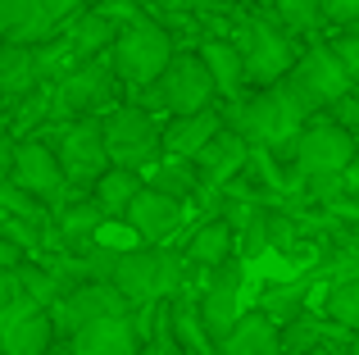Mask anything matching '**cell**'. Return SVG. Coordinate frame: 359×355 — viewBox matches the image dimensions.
Returning <instances> with one entry per match:
<instances>
[{
	"label": "cell",
	"instance_id": "cell-7",
	"mask_svg": "<svg viewBox=\"0 0 359 355\" xmlns=\"http://www.w3.org/2000/svg\"><path fill=\"white\" fill-rule=\"evenodd\" d=\"M50 137H41L50 146L55 164H60V178L64 187H91L100 173L109 169V155H105V142H100V119L87 114V119H69V123H46Z\"/></svg>",
	"mask_w": 359,
	"mask_h": 355
},
{
	"label": "cell",
	"instance_id": "cell-30",
	"mask_svg": "<svg viewBox=\"0 0 359 355\" xmlns=\"http://www.w3.org/2000/svg\"><path fill=\"white\" fill-rule=\"evenodd\" d=\"M323 342H332V328L318 323L314 314H296L291 323L278 328V355H305V351L323 347Z\"/></svg>",
	"mask_w": 359,
	"mask_h": 355
},
{
	"label": "cell",
	"instance_id": "cell-29",
	"mask_svg": "<svg viewBox=\"0 0 359 355\" xmlns=\"http://www.w3.org/2000/svg\"><path fill=\"white\" fill-rule=\"evenodd\" d=\"M141 192V173H132V169H114L109 164L105 173L91 182V201L105 210V219H123V210H128V201Z\"/></svg>",
	"mask_w": 359,
	"mask_h": 355
},
{
	"label": "cell",
	"instance_id": "cell-12",
	"mask_svg": "<svg viewBox=\"0 0 359 355\" xmlns=\"http://www.w3.org/2000/svg\"><path fill=\"white\" fill-rule=\"evenodd\" d=\"M241 283H245V269H241V260L232 255V260H223V264L210 269V283H205V292L196 296V310H201V323L214 337V347H219V337L241 314Z\"/></svg>",
	"mask_w": 359,
	"mask_h": 355
},
{
	"label": "cell",
	"instance_id": "cell-15",
	"mask_svg": "<svg viewBox=\"0 0 359 355\" xmlns=\"http://www.w3.org/2000/svg\"><path fill=\"white\" fill-rule=\"evenodd\" d=\"M182 219H187L182 201H173V196H164V192H150V187H141V192L128 201V210H123V223H128L141 241H150V246L168 241Z\"/></svg>",
	"mask_w": 359,
	"mask_h": 355
},
{
	"label": "cell",
	"instance_id": "cell-35",
	"mask_svg": "<svg viewBox=\"0 0 359 355\" xmlns=\"http://www.w3.org/2000/svg\"><path fill=\"white\" fill-rule=\"evenodd\" d=\"M323 23L355 27L359 23V0H323Z\"/></svg>",
	"mask_w": 359,
	"mask_h": 355
},
{
	"label": "cell",
	"instance_id": "cell-28",
	"mask_svg": "<svg viewBox=\"0 0 359 355\" xmlns=\"http://www.w3.org/2000/svg\"><path fill=\"white\" fill-rule=\"evenodd\" d=\"M314 283L318 278L314 274H305V278H296V283H287V287H269L264 292V301H259V314L269 323H291L296 314H305V305H309V296H314Z\"/></svg>",
	"mask_w": 359,
	"mask_h": 355
},
{
	"label": "cell",
	"instance_id": "cell-19",
	"mask_svg": "<svg viewBox=\"0 0 359 355\" xmlns=\"http://www.w3.org/2000/svg\"><path fill=\"white\" fill-rule=\"evenodd\" d=\"M50 36H55V23L41 9V0H0V41L41 46Z\"/></svg>",
	"mask_w": 359,
	"mask_h": 355
},
{
	"label": "cell",
	"instance_id": "cell-10",
	"mask_svg": "<svg viewBox=\"0 0 359 355\" xmlns=\"http://www.w3.org/2000/svg\"><path fill=\"white\" fill-rule=\"evenodd\" d=\"M346 164H355V133L337 128L327 114L305 119V128L291 142V178L305 182L314 173H341Z\"/></svg>",
	"mask_w": 359,
	"mask_h": 355
},
{
	"label": "cell",
	"instance_id": "cell-42",
	"mask_svg": "<svg viewBox=\"0 0 359 355\" xmlns=\"http://www.w3.org/2000/svg\"><path fill=\"white\" fill-rule=\"evenodd\" d=\"M91 9H100V5H123V0H87Z\"/></svg>",
	"mask_w": 359,
	"mask_h": 355
},
{
	"label": "cell",
	"instance_id": "cell-8",
	"mask_svg": "<svg viewBox=\"0 0 359 355\" xmlns=\"http://www.w3.org/2000/svg\"><path fill=\"white\" fill-rule=\"evenodd\" d=\"M282 87H287V96L305 109V119H314V114H327V105H337L341 96H351L355 78L341 73V64L332 60L327 46H309L305 55H296V64L287 69Z\"/></svg>",
	"mask_w": 359,
	"mask_h": 355
},
{
	"label": "cell",
	"instance_id": "cell-14",
	"mask_svg": "<svg viewBox=\"0 0 359 355\" xmlns=\"http://www.w3.org/2000/svg\"><path fill=\"white\" fill-rule=\"evenodd\" d=\"M50 347H55L50 314L18 292L14 301H9L5 319H0V355H41Z\"/></svg>",
	"mask_w": 359,
	"mask_h": 355
},
{
	"label": "cell",
	"instance_id": "cell-27",
	"mask_svg": "<svg viewBox=\"0 0 359 355\" xmlns=\"http://www.w3.org/2000/svg\"><path fill=\"white\" fill-rule=\"evenodd\" d=\"M141 187L164 192V196H173V201H187V196H191L201 182H196L191 160H177V155H155V160L141 169Z\"/></svg>",
	"mask_w": 359,
	"mask_h": 355
},
{
	"label": "cell",
	"instance_id": "cell-17",
	"mask_svg": "<svg viewBox=\"0 0 359 355\" xmlns=\"http://www.w3.org/2000/svg\"><path fill=\"white\" fill-rule=\"evenodd\" d=\"M64 347H69V355H137L141 342L128 314H105V319H91L78 333H69Z\"/></svg>",
	"mask_w": 359,
	"mask_h": 355
},
{
	"label": "cell",
	"instance_id": "cell-44",
	"mask_svg": "<svg viewBox=\"0 0 359 355\" xmlns=\"http://www.w3.org/2000/svg\"><path fill=\"white\" fill-rule=\"evenodd\" d=\"M5 109H9V100H5V96H0V119H5Z\"/></svg>",
	"mask_w": 359,
	"mask_h": 355
},
{
	"label": "cell",
	"instance_id": "cell-13",
	"mask_svg": "<svg viewBox=\"0 0 359 355\" xmlns=\"http://www.w3.org/2000/svg\"><path fill=\"white\" fill-rule=\"evenodd\" d=\"M9 182H14L18 192L36 196L41 205H50L55 196L64 192L60 164H55L50 146H46L41 137H23V142H14V155H9Z\"/></svg>",
	"mask_w": 359,
	"mask_h": 355
},
{
	"label": "cell",
	"instance_id": "cell-16",
	"mask_svg": "<svg viewBox=\"0 0 359 355\" xmlns=\"http://www.w3.org/2000/svg\"><path fill=\"white\" fill-rule=\"evenodd\" d=\"M223 123L219 105H205L196 109V114H173L164 128H159V155H177V160H196L201 155V146L210 142Z\"/></svg>",
	"mask_w": 359,
	"mask_h": 355
},
{
	"label": "cell",
	"instance_id": "cell-2",
	"mask_svg": "<svg viewBox=\"0 0 359 355\" xmlns=\"http://www.w3.org/2000/svg\"><path fill=\"white\" fill-rule=\"evenodd\" d=\"M182 255L177 250H159V246H141V250H118L114 269H109V287L123 296L128 310L150 301H168L182 296Z\"/></svg>",
	"mask_w": 359,
	"mask_h": 355
},
{
	"label": "cell",
	"instance_id": "cell-20",
	"mask_svg": "<svg viewBox=\"0 0 359 355\" xmlns=\"http://www.w3.org/2000/svg\"><path fill=\"white\" fill-rule=\"evenodd\" d=\"M196 60L205 64V73H210V82H214V96H223V105L241 100V91H245L241 60H237V51H232L228 36H205L201 51H196Z\"/></svg>",
	"mask_w": 359,
	"mask_h": 355
},
{
	"label": "cell",
	"instance_id": "cell-31",
	"mask_svg": "<svg viewBox=\"0 0 359 355\" xmlns=\"http://www.w3.org/2000/svg\"><path fill=\"white\" fill-rule=\"evenodd\" d=\"M323 314L337 323V328H346V333L355 328V323H359V278H341V283H327Z\"/></svg>",
	"mask_w": 359,
	"mask_h": 355
},
{
	"label": "cell",
	"instance_id": "cell-25",
	"mask_svg": "<svg viewBox=\"0 0 359 355\" xmlns=\"http://www.w3.org/2000/svg\"><path fill=\"white\" fill-rule=\"evenodd\" d=\"M168 333L182 355H214V337L205 333L196 296H168Z\"/></svg>",
	"mask_w": 359,
	"mask_h": 355
},
{
	"label": "cell",
	"instance_id": "cell-40",
	"mask_svg": "<svg viewBox=\"0 0 359 355\" xmlns=\"http://www.w3.org/2000/svg\"><path fill=\"white\" fill-rule=\"evenodd\" d=\"M9 155H14V137H9L5 128H0V182L9 178Z\"/></svg>",
	"mask_w": 359,
	"mask_h": 355
},
{
	"label": "cell",
	"instance_id": "cell-34",
	"mask_svg": "<svg viewBox=\"0 0 359 355\" xmlns=\"http://www.w3.org/2000/svg\"><path fill=\"white\" fill-rule=\"evenodd\" d=\"M327 51H332V60L341 64L346 78H359V23L355 27H341V36L327 41Z\"/></svg>",
	"mask_w": 359,
	"mask_h": 355
},
{
	"label": "cell",
	"instance_id": "cell-18",
	"mask_svg": "<svg viewBox=\"0 0 359 355\" xmlns=\"http://www.w3.org/2000/svg\"><path fill=\"white\" fill-rule=\"evenodd\" d=\"M245 160H250V146H245V137H237L232 128H219V133H214L210 142L201 146V155L191 160V169H196V182L223 187V182H232V178L245 169Z\"/></svg>",
	"mask_w": 359,
	"mask_h": 355
},
{
	"label": "cell",
	"instance_id": "cell-22",
	"mask_svg": "<svg viewBox=\"0 0 359 355\" xmlns=\"http://www.w3.org/2000/svg\"><path fill=\"white\" fill-rule=\"evenodd\" d=\"M55 32H64V41H69V51H73V60H91V55H100V51H109V41H114V32L118 27L109 23L100 9H82V14H73L69 23H60Z\"/></svg>",
	"mask_w": 359,
	"mask_h": 355
},
{
	"label": "cell",
	"instance_id": "cell-21",
	"mask_svg": "<svg viewBox=\"0 0 359 355\" xmlns=\"http://www.w3.org/2000/svg\"><path fill=\"white\" fill-rule=\"evenodd\" d=\"M214 355H278V323H269L259 310H241L237 323L219 337Z\"/></svg>",
	"mask_w": 359,
	"mask_h": 355
},
{
	"label": "cell",
	"instance_id": "cell-41",
	"mask_svg": "<svg viewBox=\"0 0 359 355\" xmlns=\"http://www.w3.org/2000/svg\"><path fill=\"white\" fill-rule=\"evenodd\" d=\"M305 355H346V351H337L332 342H323V347H314V351H305Z\"/></svg>",
	"mask_w": 359,
	"mask_h": 355
},
{
	"label": "cell",
	"instance_id": "cell-5",
	"mask_svg": "<svg viewBox=\"0 0 359 355\" xmlns=\"http://www.w3.org/2000/svg\"><path fill=\"white\" fill-rule=\"evenodd\" d=\"M118 105V78L109 51L82 60L78 69H69L50 91V123H69V119H87V114H109Z\"/></svg>",
	"mask_w": 359,
	"mask_h": 355
},
{
	"label": "cell",
	"instance_id": "cell-39",
	"mask_svg": "<svg viewBox=\"0 0 359 355\" xmlns=\"http://www.w3.org/2000/svg\"><path fill=\"white\" fill-rule=\"evenodd\" d=\"M18 296V283H14V274H5L0 269V319H5V310H9V301Z\"/></svg>",
	"mask_w": 359,
	"mask_h": 355
},
{
	"label": "cell",
	"instance_id": "cell-3",
	"mask_svg": "<svg viewBox=\"0 0 359 355\" xmlns=\"http://www.w3.org/2000/svg\"><path fill=\"white\" fill-rule=\"evenodd\" d=\"M232 51H237L241 60V82H250L255 91L259 87H273V82L287 78V69L296 64V41H291L287 32H278V27L269 23V18L259 14H237L232 18Z\"/></svg>",
	"mask_w": 359,
	"mask_h": 355
},
{
	"label": "cell",
	"instance_id": "cell-26",
	"mask_svg": "<svg viewBox=\"0 0 359 355\" xmlns=\"http://www.w3.org/2000/svg\"><path fill=\"white\" fill-rule=\"evenodd\" d=\"M100 223H105V210H100L96 201H73V205H64V210H60L55 232H60V241H64L69 255H82V250L96 241Z\"/></svg>",
	"mask_w": 359,
	"mask_h": 355
},
{
	"label": "cell",
	"instance_id": "cell-43",
	"mask_svg": "<svg viewBox=\"0 0 359 355\" xmlns=\"http://www.w3.org/2000/svg\"><path fill=\"white\" fill-rule=\"evenodd\" d=\"M41 355H69V347L60 342V347H50V351H41Z\"/></svg>",
	"mask_w": 359,
	"mask_h": 355
},
{
	"label": "cell",
	"instance_id": "cell-36",
	"mask_svg": "<svg viewBox=\"0 0 359 355\" xmlns=\"http://www.w3.org/2000/svg\"><path fill=\"white\" fill-rule=\"evenodd\" d=\"M41 9L50 14V23L60 27V23H69L73 14H82V9H87V0H41Z\"/></svg>",
	"mask_w": 359,
	"mask_h": 355
},
{
	"label": "cell",
	"instance_id": "cell-32",
	"mask_svg": "<svg viewBox=\"0 0 359 355\" xmlns=\"http://www.w3.org/2000/svg\"><path fill=\"white\" fill-rule=\"evenodd\" d=\"M0 214L5 219H23V223H36V228H50V210H46L36 196H27V192H18L14 182H0Z\"/></svg>",
	"mask_w": 359,
	"mask_h": 355
},
{
	"label": "cell",
	"instance_id": "cell-4",
	"mask_svg": "<svg viewBox=\"0 0 359 355\" xmlns=\"http://www.w3.org/2000/svg\"><path fill=\"white\" fill-rule=\"evenodd\" d=\"M173 32H168L159 18L137 14L132 23H123L109 41V64H114V78L123 87L141 91L146 82H155V73L173 60Z\"/></svg>",
	"mask_w": 359,
	"mask_h": 355
},
{
	"label": "cell",
	"instance_id": "cell-1",
	"mask_svg": "<svg viewBox=\"0 0 359 355\" xmlns=\"http://www.w3.org/2000/svg\"><path fill=\"white\" fill-rule=\"evenodd\" d=\"M219 114L237 137H245V146H259V151H269L278 164L291 169V142L305 128V109L287 96L282 82L250 91V96L232 100V105H219Z\"/></svg>",
	"mask_w": 359,
	"mask_h": 355
},
{
	"label": "cell",
	"instance_id": "cell-45",
	"mask_svg": "<svg viewBox=\"0 0 359 355\" xmlns=\"http://www.w3.org/2000/svg\"><path fill=\"white\" fill-rule=\"evenodd\" d=\"M255 5H264V9H269V5H273V0H255Z\"/></svg>",
	"mask_w": 359,
	"mask_h": 355
},
{
	"label": "cell",
	"instance_id": "cell-24",
	"mask_svg": "<svg viewBox=\"0 0 359 355\" xmlns=\"http://www.w3.org/2000/svg\"><path fill=\"white\" fill-rule=\"evenodd\" d=\"M41 69H36V51L32 46H18V41H0V96L5 100H18L36 87Z\"/></svg>",
	"mask_w": 359,
	"mask_h": 355
},
{
	"label": "cell",
	"instance_id": "cell-38",
	"mask_svg": "<svg viewBox=\"0 0 359 355\" xmlns=\"http://www.w3.org/2000/svg\"><path fill=\"white\" fill-rule=\"evenodd\" d=\"M23 260H27L23 250H18V246H9V241L0 237V269H5V274H14V269L23 264Z\"/></svg>",
	"mask_w": 359,
	"mask_h": 355
},
{
	"label": "cell",
	"instance_id": "cell-37",
	"mask_svg": "<svg viewBox=\"0 0 359 355\" xmlns=\"http://www.w3.org/2000/svg\"><path fill=\"white\" fill-rule=\"evenodd\" d=\"M237 0H182V9H191V14H223V9H232Z\"/></svg>",
	"mask_w": 359,
	"mask_h": 355
},
{
	"label": "cell",
	"instance_id": "cell-9",
	"mask_svg": "<svg viewBox=\"0 0 359 355\" xmlns=\"http://www.w3.org/2000/svg\"><path fill=\"white\" fill-rule=\"evenodd\" d=\"M100 142L114 169L141 173L159 155V119L146 105H114L109 114H100Z\"/></svg>",
	"mask_w": 359,
	"mask_h": 355
},
{
	"label": "cell",
	"instance_id": "cell-6",
	"mask_svg": "<svg viewBox=\"0 0 359 355\" xmlns=\"http://www.w3.org/2000/svg\"><path fill=\"white\" fill-rule=\"evenodd\" d=\"M137 105H146L150 114H196V109L214 105V82L205 73V64L196 60V51H173V60L155 73V82L137 91Z\"/></svg>",
	"mask_w": 359,
	"mask_h": 355
},
{
	"label": "cell",
	"instance_id": "cell-33",
	"mask_svg": "<svg viewBox=\"0 0 359 355\" xmlns=\"http://www.w3.org/2000/svg\"><path fill=\"white\" fill-rule=\"evenodd\" d=\"M269 9H278V18L291 32H314V27H323V0H273Z\"/></svg>",
	"mask_w": 359,
	"mask_h": 355
},
{
	"label": "cell",
	"instance_id": "cell-11",
	"mask_svg": "<svg viewBox=\"0 0 359 355\" xmlns=\"http://www.w3.org/2000/svg\"><path fill=\"white\" fill-rule=\"evenodd\" d=\"M46 314H50L55 337H69V333H78L82 323H91V319L128 314V305H123V296L109 283H78V287H69V292L55 296V301L46 305Z\"/></svg>",
	"mask_w": 359,
	"mask_h": 355
},
{
	"label": "cell",
	"instance_id": "cell-23",
	"mask_svg": "<svg viewBox=\"0 0 359 355\" xmlns=\"http://www.w3.org/2000/svg\"><path fill=\"white\" fill-rule=\"evenodd\" d=\"M232 255H237V237H232L228 219H210L191 232V241H187V250H182V264H196V269L210 274L214 264H223V260H232Z\"/></svg>",
	"mask_w": 359,
	"mask_h": 355
},
{
	"label": "cell",
	"instance_id": "cell-46",
	"mask_svg": "<svg viewBox=\"0 0 359 355\" xmlns=\"http://www.w3.org/2000/svg\"><path fill=\"white\" fill-rule=\"evenodd\" d=\"M346 355H355V351H346Z\"/></svg>",
	"mask_w": 359,
	"mask_h": 355
}]
</instances>
